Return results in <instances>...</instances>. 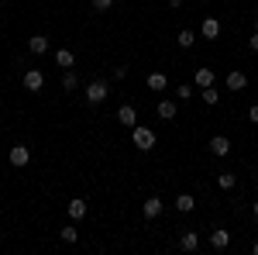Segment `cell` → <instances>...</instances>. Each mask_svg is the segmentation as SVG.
Returning <instances> with one entry per match:
<instances>
[{"mask_svg": "<svg viewBox=\"0 0 258 255\" xmlns=\"http://www.w3.org/2000/svg\"><path fill=\"white\" fill-rule=\"evenodd\" d=\"M248 48H251V52H258V31L251 35V38H248Z\"/></svg>", "mask_w": 258, "mask_h": 255, "instance_id": "83f0119b", "label": "cell"}, {"mask_svg": "<svg viewBox=\"0 0 258 255\" xmlns=\"http://www.w3.org/2000/svg\"><path fill=\"white\" fill-rule=\"evenodd\" d=\"M176 45H179V48H193V45H197V31L182 28V31L176 35Z\"/></svg>", "mask_w": 258, "mask_h": 255, "instance_id": "4fadbf2b", "label": "cell"}, {"mask_svg": "<svg viewBox=\"0 0 258 255\" xmlns=\"http://www.w3.org/2000/svg\"><path fill=\"white\" fill-rule=\"evenodd\" d=\"M117 121L124 124V128H135V124H138V111H135L131 104H124V107L117 111Z\"/></svg>", "mask_w": 258, "mask_h": 255, "instance_id": "9c48e42d", "label": "cell"}, {"mask_svg": "<svg viewBox=\"0 0 258 255\" xmlns=\"http://www.w3.org/2000/svg\"><path fill=\"white\" fill-rule=\"evenodd\" d=\"M210 152H214L217 159L231 156V138H227V135H214V138H210Z\"/></svg>", "mask_w": 258, "mask_h": 255, "instance_id": "277c9868", "label": "cell"}, {"mask_svg": "<svg viewBox=\"0 0 258 255\" xmlns=\"http://www.w3.org/2000/svg\"><path fill=\"white\" fill-rule=\"evenodd\" d=\"M159 118L162 121H172V118H176V100H159Z\"/></svg>", "mask_w": 258, "mask_h": 255, "instance_id": "ac0fdd59", "label": "cell"}, {"mask_svg": "<svg viewBox=\"0 0 258 255\" xmlns=\"http://www.w3.org/2000/svg\"><path fill=\"white\" fill-rule=\"evenodd\" d=\"M41 86H45V73H41V69H28V73H24V90L41 93Z\"/></svg>", "mask_w": 258, "mask_h": 255, "instance_id": "3957f363", "label": "cell"}, {"mask_svg": "<svg viewBox=\"0 0 258 255\" xmlns=\"http://www.w3.org/2000/svg\"><path fill=\"white\" fill-rule=\"evenodd\" d=\"M244 86H248V76L241 69H231L227 73V90H244Z\"/></svg>", "mask_w": 258, "mask_h": 255, "instance_id": "30bf717a", "label": "cell"}, {"mask_svg": "<svg viewBox=\"0 0 258 255\" xmlns=\"http://www.w3.org/2000/svg\"><path fill=\"white\" fill-rule=\"evenodd\" d=\"M114 7V0H93V11H110Z\"/></svg>", "mask_w": 258, "mask_h": 255, "instance_id": "d4e9b609", "label": "cell"}, {"mask_svg": "<svg viewBox=\"0 0 258 255\" xmlns=\"http://www.w3.org/2000/svg\"><path fill=\"white\" fill-rule=\"evenodd\" d=\"M251 252H255V255H258V241H255V245H251Z\"/></svg>", "mask_w": 258, "mask_h": 255, "instance_id": "f546056e", "label": "cell"}, {"mask_svg": "<svg viewBox=\"0 0 258 255\" xmlns=\"http://www.w3.org/2000/svg\"><path fill=\"white\" fill-rule=\"evenodd\" d=\"M131 141H135V148H141V152H152L159 138H155V131H152V128H145V124H135V128H131Z\"/></svg>", "mask_w": 258, "mask_h": 255, "instance_id": "6da1fadb", "label": "cell"}, {"mask_svg": "<svg viewBox=\"0 0 258 255\" xmlns=\"http://www.w3.org/2000/svg\"><path fill=\"white\" fill-rule=\"evenodd\" d=\"M59 238H62V241H66V245H76V241H80V231H76L73 224H66V228H62V231H59Z\"/></svg>", "mask_w": 258, "mask_h": 255, "instance_id": "44dd1931", "label": "cell"}, {"mask_svg": "<svg viewBox=\"0 0 258 255\" xmlns=\"http://www.w3.org/2000/svg\"><path fill=\"white\" fill-rule=\"evenodd\" d=\"M193 207H197V200H193V193H179V196H176V211H179V214H189Z\"/></svg>", "mask_w": 258, "mask_h": 255, "instance_id": "7c38bea8", "label": "cell"}, {"mask_svg": "<svg viewBox=\"0 0 258 255\" xmlns=\"http://www.w3.org/2000/svg\"><path fill=\"white\" fill-rule=\"evenodd\" d=\"M76 86H80V76H76L73 69H62V90L69 93V90H76Z\"/></svg>", "mask_w": 258, "mask_h": 255, "instance_id": "ffe728a7", "label": "cell"}, {"mask_svg": "<svg viewBox=\"0 0 258 255\" xmlns=\"http://www.w3.org/2000/svg\"><path fill=\"white\" fill-rule=\"evenodd\" d=\"M169 7H172V11H179V7H182V0H169Z\"/></svg>", "mask_w": 258, "mask_h": 255, "instance_id": "f1b7e54d", "label": "cell"}, {"mask_svg": "<svg viewBox=\"0 0 258 255\" xmlns=\"http://www.w3.org/2000/svg\"><path fill=\"white\" fill-rule=\"evenodd\" d=\"M179 248H182V252H197L200 248V235L197 231H186V235L179 238Z\"/></svg>", "mask_w": 258, "mask_h": 255, "instance_id": "8fae6325", "label": "cell"}, {"mask_svg": "<svg viewBox=\"0 0 258 255\" xmlns=\"http://www.w3.org/2000/svg\"><path fill=\"white\" fill-rule=\"evenodd\" d=\"M55 62H59L62 69H73V66H76V56H73L69 48H59V52H55Z\"/></svg>", "mask_w": 258, "mask_h": 255, "instance_id": "d6986e66", "label": "cell"}, {"mask_svg": "<svg viewBox=\"0 0 258 255\" xmlns=\"http://www.w3.org/2000/svg\"><path fill=\"white\" fill-rule=\"evenodd\" d=\"M162 207H165V203H162L159 196H148V200H145V207H141V214L148 217V221H155V217L162 214Z\"/></svg>", "mask_w": 258, "mask_h": 255, "instance_id": "ba28073f", "label": "cell"}, {"mask_svg": "<svg viewBox=\"0 0 258 255\" xmlns=\"http://www.w3.org/2000/svg\"><path fill=\"white\" fill-rule=\"evenodd\" d=\"M217 35H220V21H217V18H203V28H200V38L214 41Z\"/></svg>", "mask_w": 258, "mask_h": 255, "instance_id": "52a82bcc", "label": "cell"}, {"mask_svg": "<svg viewBox=\"0 0 258 255\" xmlns=\"http://www.w3.org/2000/svg\"><path fill=\"white\" fill-rule=\"evenodd\" d=\"M107 97H110V90H107L103 79H93V83L86 86V104H103Z\"/></svg>", "mask_w": 258, "mask_h": 255, "instance_id": "7a4b0ae2", "label": "cell"}, {"mask_svg": "<svg viewBox=\"0 0 258 255\" xmlns=\"http://www.w3.org/2000/svg\"><path fill=\"white\" fill-rule=\"evenodd\" d=\"M255 31H258V18H255Z\"/></svg>", "mask_w": 258, "mask_h": 255, "instance_id": "4dcf8cb0", "label": "cell"}, {"mask_svg": "<svg viewBox=\"0 0 258 255\" xmlns=\"http://www.w3.org/2000/svg\"><path fill=\"white\" fill-rule=\"evenodd\" d=\"M28 162H31V152H28V145H14V148H11V166H14V169H24Z\"/></svg>", "mask_w": 258, "mask_h": 255, "instance_id": "5b68a950", "label": "cell"}, {"mask_svg": "<svg viewBox=\"0 0 258 255\" xmlns=\"http://www.w3.org/2000/svg\"><path fill=\"white\" fill-rule=\"evenodd\" d=\"M127 76V66H114V79H124Z\"/></svg>", "mask_w": 258, "mask_h": 255, "instance_id": "484cf974", "label": "cell"}, {"mask_svg": "<svg viewBox=\"0 0 258 255\" xmlns=\"http://www.w3.org/2000/svg\"><path fill=\"white\" fill-rule=\"evenodd\" d=\"M255 217H258V203H255Z\"/></svg>", "mask_w": 258, "mask_h": 255, "instance_id": "1f68e13d", "label": "cell"}, {"mask_svg": "<svg viewBox=\"0 0 258 255\" xmlns=\"http://www.w3.org/2000/svg\"><path fill=\"white\" fill-rule=\"evenodd\" d=\"M176 97H179V100H189V97H193V86H189V83L176 86Z\"/></svg>", "mask_w": 258, "mask_h": 255, "instance_id": "cb8c5ba5", "label": "cell"}, {"mask_svg": "<svg viewBox=\"0 0 258 255\" xmlns=\"http://www.w3.org/2000/svg\"><path fill=\"white\" fill-rule=\"evenodd\" d=\"M210 245H214L217 252H224V248L231 245V231H227V228H214V231H210Z\"/></svg>", "mask_w": 258, "mask_h": 255, "instance_id": "8992f818", "label": "cell"}, {"mask_svg": "<svg viewBox=\"0 0 258 255\" xmlns=\"http://www.w3.org/2000/svg\"><path fill=\"white\" fill-rule=\"evenodd\" d=\"M197 86L200 90H207V86H214V69H207V66H203V69H197Z\"/></svg>", "mask_w": 258, "mask_h": 255, "instance_id": "9a60e30c", "label": "cell"}, {"mask_svg": "<svg viewBox=\"0 0 258 255\" xmlns=\"http://www.w3.org/2000/svg\"><path fill=\"white\" fill-rule=\"evenodd\" d=\"M66 211H69L73 221H80V217H86V200H80V196H76V200H69V207H66Z\"/></svg>", "mask_w": 258, "mask_h": 255, "instance_id": "5bb4252c", "label": "cell"}, {"mask_svg": "<svg viewBox=\"0 0 258 255\" xmlns=\"http://www.w3.org/2000/svg\"><path fill=\"white\" fill-rule=\"evenodd\" d=\"M248 121H255V124H258V104H255V107H248Z\"/></svg>", "mask_w": 258, "mask_h": 255, "instance_id": "4316f807", "label": "cell"}, {"mask_svg": "<svg viewBox=\"0 0 258 255\" xmlns=\"http://www.w3.org/2000/svg\"><path fill=\"white\" fill-rule=\"evenodd\" d=\"M169 86V79H165V73H148V90H155V93H162Z\"/></svg>", "mask_w": 258, "mask_h": 255, "instance_id": "2e32d148", "label": "cell"}, {"mask_svg": "<svg viewBox=\"0 0 258 255\" xmlns=\"http://www.w3.org/2000/svg\"><path fill=\"white\" fill-rule=\"evenodd\" d=\"M28 52H35V56L48 52V38H45V35H35V38H28Z\"/></svg>", "mask_w": 258, "mask_h": 255, "instance_id": "e0dca14e", "label": "cell"}, {"mask_svg": "<svg viewBox=\"0 0 258 255\" xmlns=\"http://www.w3.org/2000/svg\"><path fill=\"white\" fill-rule=\"evenodd\" d=\"M234 183H238V176H234V173H220V176H217V186H220V190H234Z\"/></svg>", "mask_w": 258, "mask_h": 255, "instance_id": "7402d4cb", "label": "cell"}, {"mask_svg": "<svg viewBox=\"0 0 258 255\" xmlns=\"http://www.w3.org/2000/svg\"><path fill=\"white\" fill-rule=\"evenodd\" d=\"M217 100H220V93L214 90V86H207V90H203V104H210V107H214Z\"/></svg>", "mask_w": 258, "mask_h": 255, "instance_id": "603a6c76", "label": "cell"}]
</instances>
